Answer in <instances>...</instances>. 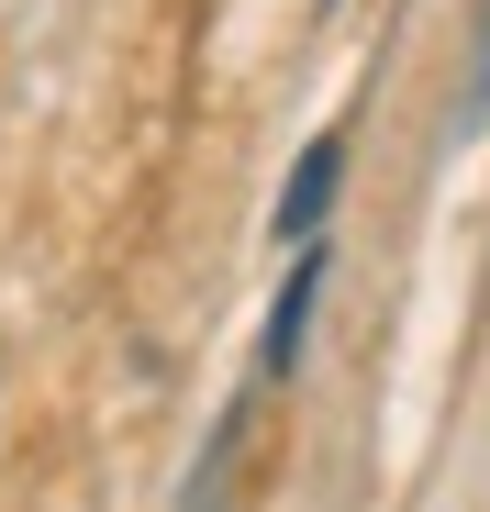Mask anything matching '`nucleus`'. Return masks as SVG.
<instances>
[{
    "instance_id": "3",
    "label": "nucleus",
    "mask_w": 490,
    "mask_h": 512,
    "mask_svg": "<svg viewBox=\"0 0 490 512\" xmlns=\"http://www.w3.org/2000/svg\"><path fill=\"white\" fill-rule=\"evenodd\" d=\"M234 457H245V412H223V435H212V468L190 479V512H223V479H234Z\"/></svg>"
},
{
    "instance_id": "5",
    "label": "nucleus",
    "mask_w": 490,
    "mask_h": 512,
    "mask_svg": "<svg viewBox=\"0 0 490 512\" xmlns=\"http://www.w3.org/2000/svg\"><path fill=\"white\" fill-rule=\"evenodd\" d=\"M312 12H335V0H312Z\"/></svg>"
},
{
    "instance_id": "1",
    "label": "nucleus",
    "mask_w": 490,
    "mask_h": 512,
    "mask_svg": "<svg viewBox=\"0 0 490 512\" xmlns=\"http://www.w3.org/2000/svg\"><path fill=\"white\" fill-rule=\"evenodd\" d=\"M335 190H346V123H323V134L301 145V167H290V190H279V212H268L279 256H290V245H323V212H335Z\"/></svg>"
},
{
    "instance_id": "2",
    "label": "nucleus",
    "mask_w": 490,
    "mask_h": 512,
    "mask_svg": "<svg viewBox=\"0 0 490 512\" xmlns=\"http://www.w3.org/2000/svg\"><path fill=\"white\" fill-rule=\"evenodd\" d=\"M312 290H323V245H290V279H279V301H268V334H257V379H290V368H301Z\"/></svg>"
},
{
    "instance_id": "4",
    "label": "nucleus",
    "mask_w": 490,
    "mask_h": 512,
    "mask_svg": "<svg viewBox=\"0 0 490 512\" xmlns=\"http://www.w3.org/2000/svg\"><path fill=\"white\" fill-rule=\"evenodd\" d=\"M457 134H490V0H479V45H468V101H457Z\"/></svg>"
}]
</instances>
